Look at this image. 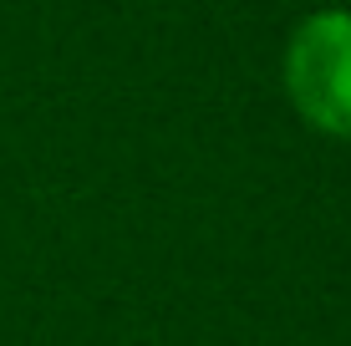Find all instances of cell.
<instances>
[{"label":"cell","mask_w":351,"mask_h":346,"mask_svg":"<svg viewBox=\"0 0 351 346\" xmlns=\"http://www.w3.org/2000/svg\"><path fill=\"white\" fill-rule=\"evenodd\" d=\"M280 87L311 133L351 143V5L300 16L280 56Z\"/></svg>","instance_id":"1"}]
</instances>
